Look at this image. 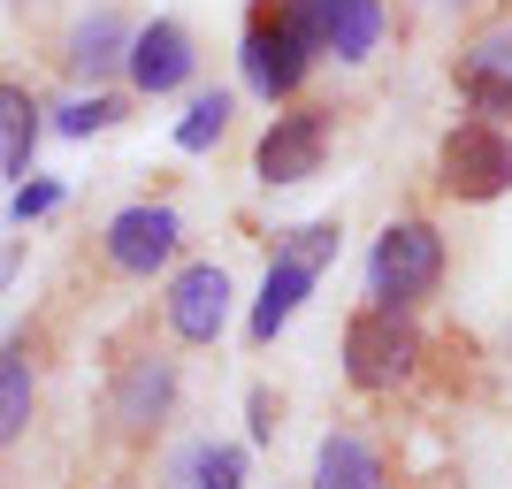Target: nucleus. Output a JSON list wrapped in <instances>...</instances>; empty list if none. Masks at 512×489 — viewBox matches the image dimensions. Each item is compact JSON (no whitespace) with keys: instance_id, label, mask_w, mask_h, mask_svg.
<instances>
[{"instance_id":"f3484780","label":"nucleus","mask_w":512,"mask_h":489,"mask_svg":"<svg viewBox=\"0 0 512 489\" xmlns=\"http://www.w3.org/2000/svg\"><path fill=\"white\" fill-rule=\"evenodd\" d=\"M184 482L192 489H245V444H192L184 451Z\"/></svg>"},{"instance_id":"9b49d317","label":"nucleus","mask_w":512,"mask_h":489,"mask_svg":"<svg viewBox=\"0 0 512 489\" xmlns=\"http://www.w3.org/2000/svg\"><path fill=\"white\" fill-rule=\"evenodd\" d=\"M306 489H406L398 482V444L375 421H329V436L314 444V474Z\"/></svg>"},{"instance_id":"4468645a","label":"nucleus","mask_w":512,"mask_h":489,"mask_svg":"<svg viewBox=\"0 0 512 489\" xmlns=\"http://www.w3.org/2000/svg\"><path fill=\"white\" fill-rule=\"evenodd\" d=\"M299 31L314 39L321 62H367L390 31V8L383 0H291Z\"/></svg>"},{"instance_id":"7ed1b4c3","label":"nucleus","mask_w":512,"mask_h":489,"mask_svg":"<svg viewBox=\"0 0 512 489\" xmlns=\"http://www.w3.org/2000/svg\"><path fill=\"white\" fill-rule=\"evenodd\" d=\"M451 283V237L436 214H390L383 237L367 245V298L375 306H406L428 314Z\"/></svg>"},{"instance_id":"0eeeda50","label":"nucleus","mask_w":512,"mask_h":489,"mask_svg":"<svg viewBox=\"0 0 512 489\" xmlns=\"http://www.w3.org/2000/svg\"><path fill=\"white\" fill-rule=\"evenodd\" d=\"M329 153H337V107L299 92V100H283L276 115H268V130H260L253 184L260 192H299V184H314V176L329 169Z\"/></svg>"},{"instance_id":"39448f33","label":"nucleus","mask_w":512,"mask_h":489,"mask_svg":"<svg viewBox=\"0 0 512 489\" xmlns=\"http://www.w3.org/2000/svg\"><path fill=\"white\" fill-rule=\"evenodd\" d=\"M184 260V214L169 199H130L92 237V276L100 283H153Z\"/></svg>"},{"instance_id":"423d86ee","label":"nucleus","mask_w":512,"mask_h":489,"mask_svg":"<svg viewBox=\"0 0 512 489\" xmlns=\"http://www.w3.org/2000/svg\"><path fill=\"white\" fill-rule=\"evenodd\" d=\"M237 62H245V85L260 92L268 107L299 100L306 85H314V39L299 31V16H291V0H253L245 8V31H237Z\"/></svg>"},{"instance_id":"5701e85b","label":"nucleus","mask_w":512,"mask_h":489,"mask_svg":"<svg viewBox=\"0 0 512 489\" xmlns=\"http://www.w3.org/2000/svg\"><path fill=\"white\" fill-rule=\"evenodd\" d=\"M505 8H512V0H505Z\"/></svg>"},{"instance_id":"412c9836","label":"nucleus","mask_w":512,"mask_h":489,"mask_svg":"<svg viewBox=\"0 0 512 489\" xmlns=\"http://www.w3.org/2000/svg\"><path fill=\"white\" fill-rule=\"evenodd\" d=\"M276 428H283V398L253 390V444H276Z\"/></svg>"},{"instance_id":"f8f14e48","label":"nucleus","mask_w":512,"mask_h":489,"mask_svg":"<svg viewBox=\"0 0 512 489\" xmlns=\"http://www.w3.org/2000/svg\"><path fill=\"white\" fill-rule=\"evenodd\" d=\"M123 77H130V100H169V92L199 85V39L184 16H146L130 31V54H123Z\"/></svg>"},{"instance_id":"f03ea898","label":"nucleus","mask_w":512,"mask_h":489,"mask_svg":"<svg viewBox=\"0 0 512 489\" xmlns=\"http://www.w3.org/2000/svg\"><path fill=\"white\" fill-rule=\"evenodd\" d=\"M337 360H344L352 398L398 405V398H413V390L436 375V337H428L421 314H406V306H375V298H360V306L344 314Z\"/></svg>"},{"instance_id":"a211bd4d","label":"nucleus","mask_w":512,"mask_h":489,"mask_svg":"<svg viewBox=\"0 0 512 489\" xmlns=\"http://www.w3.org/2000/svg\"><path fill=\"white\" fill-rule=\"evenodd\" d=\"M230 115H237V100H230V92H199V100H192V115L176 123V146H184V153L222 146V138H230Z\"/></svg>"},{"instance_id":"f257e3e1","label":"nucleus","mask_w":512,"mask_h":489,"mask_svg":"<svg viewBox=\"0 0 512 489\" xmlns=\"http://www.w3.org/2000/svg\"><path fill=\"white\" fill-rule=\"evenodd\" d=\"M184 421V352L161 337V321H123L100 352V405H92V459H138L146 467L161 436Z\"/></svg>"},{"instance_id":"9d476101","label":"nucleus","mask_w":512,"mask_h":489,"mask_svg":"<svg viewBox=\"0 0 512 489\" xmlns=\"http://www.w3.org/2000/svg\"><path fill=\"white\" fill-rule=\"evenodd\" d=\"M451 92H459L467 115L512 130V8L474 16L459 31V46H451Z\"/></svg>"},{"instance_id":"dca6fc26","label":"nucleus","mask_w":512,"mask_h":489,"mask_svg":"<svg viewBox=\"0 0 512 489\" xmlns=\"http://www.w3.org/2000/svg\"><path fill=\"white\" fill-rule=\"evenodd\" d=\"M31 146H39V100H31V85L0 77V176L31 169Z\"/></svg>"},{"instance_id":"6ab92c4d","label":"nucleus","mask_w":512,"mask_h":489,"mask_svg":"<svg viewBox=\"0 0 512 489\" xmlns=\"http://www.w3.org/2000/svg\"><path fill=\"white\" fill-rule=\"evenodd\" d=\"M130 115V92H107V85H92V100H69L62 107V138H92V130H115Z\"/></svg>"},{"instance_id":"ddd939ff","label":"nucleus","mask_w":512,"mask_h":489,"mask_svg":"<svg viewBox=\"0 0 512 489\" xmlns=\"http://www.w3.org/2000/svg\"><path fill=\"white\" fill-rule=\"evenodd\" d=\"M130 31H138V16H130L123 0H100V8H85V16L62 31V77L69 85H115L123 77V54H130Z\"/></svg>"},{"instance_id":"1a4fd4ad","label":"nucleus","mask_w":512,"mask_h":489,"mask_svg":"<svg viewBox=\"0 0 512 489\" xmlns=\"http://www.w3.org/2000/svg\"><path fill=\"white\" fill-rule=\"evenodd\" d=\"M230 306H237V283L222 260H176L169 276H161V298H153V321H161V337L176 344V352H207V344H222V329H230Z\"/></svg>"},{"instance_id":"6e6552de","label":"nucleus","mask_w":512,"mask_h":489,"mask_svg":"<svg viewBox=\"0 0 512 489\" xmlns=\"http://www.w3.org/2000/svg\"><path fill=\"white\" fill-rule=\"evenodd\" d=\"M428 176H436V199H451V207H497L512 192V130L459 115L436 138V169Z\"/></svg>"},{"instance_id":"2eb2a0df","label":"nucleus","mask_w":512,"mask_h":489,"mask_svg":"<svg viewBox=\"0 0 512 489\" xmlns=\"http://www.w3.org/2000/svg\"><path fill=\"white\" fill-rule=\"evenodd\" d=\"M39 405H46V367L0 344V451H16L23 436H31Z\"/></svg>"},{"instance_id":"20e7f679","label":"nucleus","mask_w":512,"mask_h":489,"mask_svg":"<svg viewBox=\"0 0 512 489\" xmlns=\"http://www.w3.org/2000/svg\"><path fill=\"white\" fill-rule=\"evenodd\" d=\"M337 245H344L337 214H321V222H306V230H283L276 237V253H268V283H260L253 321H245V344H253V352H268V344L291 329V314L314 298V283H321V268L337 260Z\"/></svg>"},{"instance_id":"aec40b11","label":"nucleus","mask_w":512,"mask_h":489,"mask_svg":"<svg viewBox=\"0 0 512 489\" xmlns=\"http://www.w3.org/2000/svg\"><path fill=\"white\" fill-rule=\"evenodd\" d=\"M69 489H153V482H146V467H138V459H92Z\"/></svg>"},{"instance_id":"4be33fe9","label":"nucleus","mask_w":512,"mask_h":489,"mask_svg":"<svg viewBox=\"0 0 512 489\" xmlns=\"http://www.w3.org/2000/svg\"><path fill=\"white\" fill-rule=\"evenodd\" d=\"M62 207V192H54V184H23L16 192V222H31V214H54Z\"/></svg>"}]
</instances>
